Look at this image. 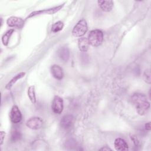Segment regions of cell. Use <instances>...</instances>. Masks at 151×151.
<instances>
[{
    "label": "cell",
    "mask_w": 151,
    "mask_h": 151,
    "mask_svg": "<svg viewBox=\"0 0 151 151\" xmlns=\"http://www.w3.org/2000/svg\"><path fill=\"white\" fill-rule=\"evenodd\" d=\"M28 96L31 101L32 103L35 104L37 101L36 99V96H35V86H31L28 87Z\"/></svg>",
    "instance_id": "cell-16"
},
{
    "label": "cell",
    "mask_w": 151,
    "mask_h": 151,
    "mask_svg": "<svg viewBox=\"0 0 151 151\" xmlns=\"http://www.w3.org/2000/svg\"><path fill=\"white\" fill-rule=\"evenodd\" d=\"M6 24L11 27H17L18 28H20L24 25V21L21 18L17 17H11L7 19Z\"/></svg>",
    "instance_id": "cell-9"
},
{
    "label": "cell",
    "mask_w": 151,
    "mask_h": 151,
    "mask_svg": "<svg viewBox=\"0 0 151 151\" xmlns=\"http://www.w3.org/2000/svg\"><path fill=\"white\" fill-rule=\"evenodd\" d=\"M14 30L13 29H11L8 31H7L2 36V44L4 45H7L8 44V42H9V39H10V37L12 35V33L14 32Z\"/></svg>",
    "instance_id": "cell-17"
},
{
    "label": "cell",
    "mask_w": 151,
    "mask_h": 151,
    "mask_svg": "<svg viewBox=\"0 0 151 151\" xmlns=\"http://www.w3.org/2000/svg\"><path fill=\"white\" fill-rule=\"evenodd\" d=\"M64 27V24L62 21H57L56 22H55L52 27H51V31L53 32H58L60 31H61L63 29Z\"/></svg>",
    "instance_id": "cell-19"
},
{
    "label": "cell",
    "mask_w": 151,
    "mask_h": 151,
    "mask_svg": "<svg viewBox=\"0 0 151 151\" xmlns=\"http://www.w3.org/2000/svg\"><path fill=\"white\" fill-rule=\"evenodd\" d=\"M22 134L19 130L17 129H15L12 131L11 135V140L12 142H17L21 139Z\"/></svg>",
    "instance_id": "cell-18"
},
{
    "label": "cell",
    "mask_w": 151,
    "mask_h": 151,
    "mask_svg": "<svg viewBox=\"0 0 151 151\" xmlns=\"http://www.w3.org/2000/svg\"><path fill=\"white\" fill-rule=\"evenodd\" d=\"M58 57H60V58L64 62L67 61L69 59L70 51H69V50L68 49V48H67V47L61 48L60 49V50L58 51Z\"/></svg>",
    "instance_id": "cell-14"
},
{
    "label": "cell",
    "mask_w": 151,
    "mask_h": 151,
    "mask_svg": "<svg viewBox=\"0 0 151 151\" xmlns=\"http://www.w3.org/2000/svg\"><path fill=\"white\" fill-rule=\"evenodd\" d=\"M43 125L42 120L39 117H32L29 118L26 122V126L32 130L41 129Z\"/></svg>",
    "instance_id": "cell-5"
},
{
    "label": "cell",
    "mask_w": 151,
    "mask_h": 151,
    "mask_svg": "<svg viewBox=\"0 0 151 151\" xmlns=\"http://www.w3.org/2000/svg\"><path fill=\"white\" fill-rule=\"evenodd\" d=\"M90 45L97 47L101 44L103 40V33L100 29H94L90 32L87 38Z\"/></svg>",
    "instance_id": "cell-2"
},
{
    "label": "cell",
    "mask_w": 151,
    "mask_h": 151,
    "mask_svg": "<svg viewBox=\"0 0 151 151\" xmlns=\"http://www.w3.org/2000/svg\"><path fill=\"white\" fill-rule=\"evenodd\" d=\"M149 99H150V90H149Z\"/></svg>",
    "instance_id": "cell-25"
},
{
    "label": "cell",
    "mask_w": 151,
    "mask_h": 151,
    "mask_svg": "<svg viewBox=\"0 0 151 151\" xmlns=\"http://www.w3.org/2000/svg\"><path fill=\"white\" fill-rule=\"evenodd\" d=\"M150 76H151V74H150V69H146L145 71H144V73H143V80L144 81L150 84V83H151V78H150Z\"/></svg>",
    "instance_id": "cell-20"
},
{
    "label": "cell",
    "mask_w": 151,
    "mask_h": 151,
    "mask_svg": "<svg viewBox=\"0 0 151 151\" xmlns=\"http://www.w3.org/2000/svg\"><path fill=\"white\" fill-rule=\"evenodd\" d=\"M114 148L117 150L124 151L127 150L129 149V146L127 142L122 138H116L114 142Z\"/></svg>",
    "instance_id": "cell-11"
},
{
    "label": "cell",
    "mask_w": 151,
    "mask_h": 151,
    "mask_svg": "<svg viewBox=\"0 0 151 151\" xmlns=\"http://www.w3.org/2000/svg\"><path fill=\"white\" fill-rule=\"evenodd\" d=\"M63 6V5H60L57 6H55L53 8H51L49 9H43V10H40L38 11H34L31 13L28 17V18H30L35 15H39L41 14H53L57 11H58L60 9H61Z\"/></svg>",
    "instance_id": "cell-8"
},
{
    "label": "cell",
    "mask_w": 151,
    "mask_h": 151,
    "mask_svg": "<svg viewBox=\"0 0 151 151\" xmlns=\"http://www.w3.org/2000/svg\"><path fill=\"white\" fill-rule=\"evenodd\" d=\"M74 118L71 114H67L64 116L60 120V126L61 127L65 129H70L74 124Z\"/></svg>",
    "instance_id": "cell-7"
},
{
    "label": "cell",
    "mask_w": 151,
    "mask_h": 151,
    "mask_svg": "<svg viewBox=\"0 0 151 151\" xmlns=\"http://www.w3.org/2000/svg\"><path fill=\"white\" fill-rule=\"evenodd\" d=\"M100 150H106V151H109V150H111V149L107 147V146H104V147H103L102 148L100 149Z\"/></svg>",
    "instance_id": "cell-24"
},
{
    "label": "cell",
    "mask_w": 151,
    "mask_h": 151,
    "mask_svg": "<svg viewBox=\"0 0 151 151\" xmlns=\"http://www.w3.org/2000/svg\"><path fill=\"white\" fill-rule=\"evenodd\" d=\"M97 3L100 8L105 12L110 11L114 6L113 1H98Z\"/></svg>",
    "instance_id": "cell-12"
},
{
    "label": "cell",
    "mask_w": 151,
    "mask_h": 151,
    "mask_svg": "<svg viewBox=\"0 0 151 151\" xmlns=\"http://www.w3.org/2000/svg\"><path fill=\"white\" fill-rule=\"evenodd\" d=\"M25 75V72H20L19 73L17 74V75H15L6 85L5 88L8 90H9L12 86L19 79L22 78V77H24Z\"/></svg>",
    "instance_id": "cell-15"
},
{
    "label": "cell",
    "mask_w": 151,
    "mask_h": 151,
    "mask_svg": "<svg viewBox=\"0 0 151 151\" xmlns=\"http://www.w3.org/2000/svg\"><path fill=\"white\" fill-rule=\"evenodd\" d=\"M89 45L88 40L86 38L81 37L78 40V48L82 52H86L88 49Z\"/></svg>",
    "instance_id": "cell-13"
},
{
    "label": "cell",
    "mask_w": 151,
    "mask_h": 151,
    "mask_svg": "<svg viewBox=\"0 0 151 151\" xmlns=\"http://www.w3.org/2000/svg\"><path fill=\"white\" fill-rule=\"evenodd\" d=\"M5 132L4 131H1L0 132V138H1V143H0V145H2V143H3V142H4V139L5 138Z\"/></svg>",
    "instance_id": "cell-22"
},
{
    "label": "cell",
    "mask_w": 151,
    "mask_h": 151,
    "mask_svg": "<svg viewBox=\"0 0 151 151\" xmlns=\"http://www.w3.org/2000/svg\"><path fill=\"white\" fill-rule=\"evenodd\" d=\"M51 73L52 76L57 80H61L64 77V72L62 68L56 64L52 65L51 67Z\"/></svg>",
    "instance_id": "cell-10"
},
{
    "label": "cell",
    "mask_w": 151,
    "mask_h": 151,
    "mask_svg": "<svg viewBox=\"0 0 151 151\" xmlns=\"http://www.w3.org/2000/svg\"><path fill=\"white\" fill-rule=\"evenodd\" d=\"M131 101L139 115L143 116L147 113L150 108V103L145 94L141 93H134L131 97Z\"/></svg>",
    "instance_id": "cell-1"
},
{
    "label": "cell",
    "mask_w": 151,
    "mask_h": 151,
    "mask_svg": "<svg viewBox=\"0 0 151 151\" xmlns=\"http://www.w3.org/2000/svg\"><path fill=\"white\" fill-rule=\"evenodd\" d=\"M88 26L84 19H80L74 27L72 30V34L76 37H81L87 32Z\"/></svg>",
    "instance_id": "cell-3"
},
{
    "label": "cell",
    "mask_w": 151,
    "mask_h": 151,
    "mask_svg": "<svg viewBox=\"0 0 151 151\" xmlns=\"http://www.w3.org/2000/svg\"><path fill=\"white\" fill-rule=\"evenodd\" d=\"M9 117L11 121L14 124L18 123L21 121L22 114L17 106L14 105L11 108L9 114Z\"/></svg>",
    "instance_id": "cell-6"
},
{
    "label": "cell",
    "mask_w": 151,
    "mask_h": 151,
    "mask_svg": "<svg viewBox=\"0 0 151 151\" xmlns=\"http://www.w3.org/2000/svg\"><path fill=\"white\" fill-rule=\"evenodd\" d=\"M51 107L54 113L58 114H61L64 109V102L63 99L58 96H54L52 102Z\"/></svg>",
    "instance_id": "cell-4"
},
{
    "label": "cell",
    "mask_w": 151,
    "mask_h": 151,
    "mask_svg": "<svg viewBox=\"0 0 151 151\" xmlns=\"http://www.w3.org/2000/svg\"><path fill=\"white\" fill-rule=\"evenodd\" d=\"M131 139H132V140L133 141L134 144L136 146H139V141L138 139L137 138V137H136V136H134V135L131 136Z\"/></svg>",
    "instance_id": "cell-21"
},
{
    "label": "cell",
    "mask_w": 151,
    "mask_h": 151,
    "mask_svg": "<svg viewBox=\"0 0 151 151\" xmlns=\"http://www.w3.org/2000/svg\"><path fill=\"white\" fill-rule=\"evenodd\" d=\"M145 127L146 130H150V122H147L145 124Z\"/></svg>",
    "instance_id": "cell-23"
}]
</instances>
